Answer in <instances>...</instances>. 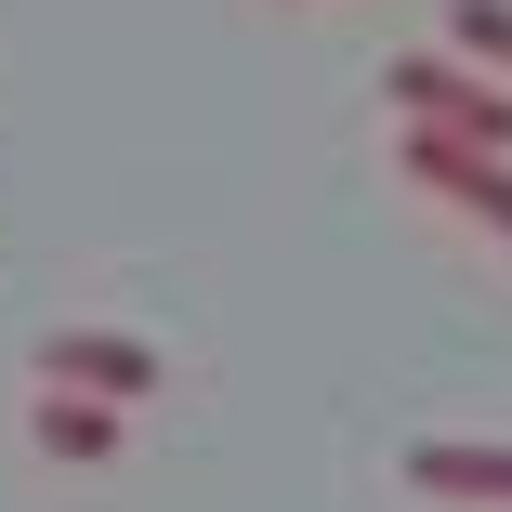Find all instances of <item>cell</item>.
Returning <instances> with one entry per match:
<instances>
[{
  "mask_svg": "<svg viewBox=\"0 0 512 512\" xmlns=\"http://www.w3.org/2000/svg\"><path fill=\"white\" fill-rule=\"evenodd\" d=\"M407 499H434V512H512V434L499 447L421 434V447H407Z\"/></svg>",
  "mask_w": 512,
  "mask_h": 512,
  "instance_id": "cell-4",
  "label": "cell"
},
{
  "mask_svg": "<svg viewBox=\"0 0 512 512\" xmlns=\"http://www.w3.org/2000/svg\"><path fill=\"white\" fill-rule=\"evenodd\" d=\"M447 40H460L473 66H499V79H512V0H447Z\"/></svg>",
  "mask_w": 512,
  "mask_h": 512,
  "instance_id": "cell-6",
  "label": "cell"
},
{
  "mask_svg": "<svg viewBox=\"0 0 512 512\" xmlns=\"http://www.w3.org/2000/svg\"><path fill=\"white\" fill-rule=\"evenodd\" d=\"M119 434H132V407H106V394H66V381H27V447L40 460H119Z\"/></svg>",
  "mask_w": 512,
  "mask_h": 512,
  "instance_id": "cell-5",
  "label": "cell"
},
{
  "mask_svg": "<svg viewBox=\"0 0 512 512\" xmlns=\"http://www.w3.org/2000/svg\"><path fill=\"white\" fill-rule=\"evenodd\" d=\"M381 106H394V132H447V145H499L512 158V79L473 66L460 40L447 53H394L381 66Z\"/></svg>",
  "mask_w": 512,
  "mask_h": 512,
  "instance_id": "cell-1",
  "label": "cell"
},
{
  "mask_svg": "<svg viewBox=\"0 0 512 512\" xmlns=\"http://www.w3.org/2000/svg\"><path fill=\"white\" fill-rule=\"evenodd\" d=\"M40 381L106 394V407H145L158 394V342H132V329H40Z\"/></svg>",
  "mask_w": 512,
  "mask_h": 512,
  "instance_id": "cell-3",
  "label": "cell"
},
{
  "mask_svg": "<svg viewBox=\"0 0 512 512\" xmlns=\"http://www.w3.org/2000/svg\"><path fill=\"white\" fill-rule=\"evenodd\" d=\"M394 171L407 184H434L447 211H473L499 250H512V158L499 145H447V132H394Z\"/></svg>",
  "mask_w": 512,
  "mask_h": 512,
  "instance_id": "cell-2",
  "label": "cell"
}]
</instances>
